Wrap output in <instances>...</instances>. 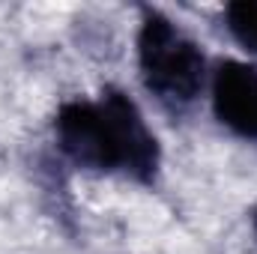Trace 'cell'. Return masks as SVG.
I'll use <instances>...</instances> for the list:
<instances>
[{
	"instance_id": "obj_1",
	"label": "cell",
	"mask_w": 257,
	"mask_h": 254,
	"mask_svg": "<svg viewBox=\"0 0 257 254\" xmlns=\"http://www.w3.org/2000/svg\"><path fill=\"white\" fill-rule=\"evenodd\" d=\"M54 138L66 162L90 174L153 186L162 168L159 138L117 87H105L96 99L66 102L54 117Z\"/></svg>"
},
{
	"instance_id": "obj_2",
	"label": "cell",
	"mask_w": 257,
	"mask_h": 254,
	"mask_svg": "<svg viewBox=\"0 0 257 254\" xmlns=\"http://www.w3.org/2000/svg\"><path fill=\"white\" fill-rule=\"evenodd\" d=\"M138 69L144 87L174 114L192 108L206 84V57L165 12L144 9L138 30Z\"/></svg>"
},
{
	"instance_id": "obj_3",
	"label": "cell",
	"mask_w": 257,
	"mask_h": 254,
	"mask_svg": "<svg viewBox=\"0 0 257 254\" xmlns=\"http://www.w3.org/2000/svg\"><path fill=\"white\" fill-rule=\"evenodd\" d=\"M212 111L218 123L242 141H257V69L221 60L212 72Z\"/></svg>"
},
{
	"instance_id": "obj_4",
	"label": "cell",
	"mask_w": 257,
	"mask_h": 254,
	"mask_svg": "<svg viewBox=\"0 0 257 254\" xmlns=\"http://www.w3.org/2000/svg\"><path fill=\"white\" fill-rule=\"evenodd\" d=\"M224 27L236 39L239 48L257 57V0H236L224 6Z\"/></svg>"
},
{
	"instance_id": "obj_5",
	"label": "cell",
	"mask_w": 257,
	"mask_h": 254,
	"mask_svg": "<svg viewBox=\"0 0 257 254\" xmlns=\"http://www.w3.org/2000/svg\"><path fill=\"white\" fill-rule=\"evenodd\" d=\"M251 230H254V239H257V209L251 212Z\"/></svg>"
}]
</instances>
